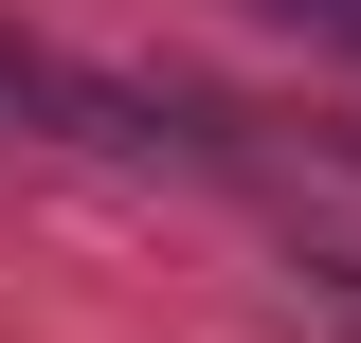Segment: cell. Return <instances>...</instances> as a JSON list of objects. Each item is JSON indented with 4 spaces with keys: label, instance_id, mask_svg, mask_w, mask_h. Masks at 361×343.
Segmentation results:
<instances>
[]
</instances>
